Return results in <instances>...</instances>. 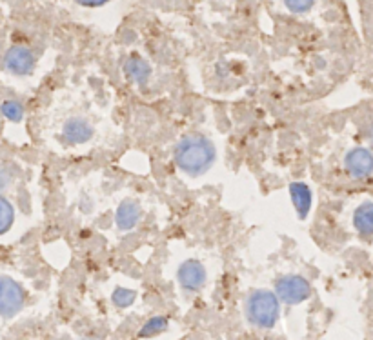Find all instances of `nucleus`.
<instances>
[{"instance_id": "obj_2", "label": "nucleus", "mask_w": 373, "mask_h": 340, "mask_svg": "<svg viewBox=\"0 0 373 340\" xmlns=\"http://www.w3.org/2000/svg\"><path fill=\"white\" fill-rule=\"evenodd\" d=\"M279 315H281V306H279V297L275 293L259 290L248 297L246 317L250 324L270 330L277 324Z\"/></svg>"}, {"instance_id": "obj_15", "label": "nucleus", "mask_w": 373, "mask_h": 340, "mask_svg": "<svg viewBox=\"0 0 373 340\" xmlns=\"http://www.w3.org/2000/svg\"><path fill=\"white\" fill-rule=\"evenodd\" d=\"M0 110H2V115L11 122H21L22 117H24V108L17 100H6L0 106Z\"/></svg>"}, {"instance_id": "obj_11", "label": "nucleus", "mask_w": 373, "mask_h": 340, "mask_svg": "<svg viewBox=\"0 0 373 340\" xmlns=\"http://www.w3.org/2000/svg\"><path fill=\"white\" fill-rule=\"evenodd\" d=\"M126 75L139 86H146L150 77H152V66L141 57L133 55L126 62Z\"/></svg>"}, {"instance_id": "obj_13", "label": "nucleus", "mask_w": 373, "mask_h": 340, "mask_svg": "<svg viewBox=\"0 0 373 340\" xmlns=\"http://www.w3.org/2000/svg\"><path fill=\"white\" fill-rule=\"evenodd\" d=\"M15 220V211L13 206L10 204V200H6L4 197L0 195V235L8 233Z\"/></svg>"}, {"instance_id": "obj_7", "label": "nucleus", "mask_w": 373, "mask_h": 340, "mask_svg": "<svg viewBox=\"0 0 373 340\" xmlns=\"http://www.w3.org/2000/svg\"><path fill=\"white\" fill-rule=\"evenodd\" d=\"M344 164L353 179H366L373 173V155L363 148H355L350 151L344 159Z\"/></svg>"}, {"instance_id": "obj_9", "label": "nucleus", "mask_w": 373, "mask_h": 340, "mask_svg": "<svg viewBox=\"0 0 373 340\" xmlns=\"http://www.w3.org/2000/svg\"><path fill=\"white\" fill-rule=\"evenodd\" d=\"M141 217H142L141 206L137 204L135 200H124V202L117 208L115 222L122 231H128L135 228L137 222L141 220Z\"/></svg>"}, {"instance_id": "obj_4", "label": "nucleus", "mask_w": 373, "mask_h": 340, "mask_svg": "<svg viewBox=\"0 0 373 340\" xmlns=\"http://www.w3.org/2000/svg\"><path fill=\"white\" fill-rule=\"evenodd\" d=\"M275 293L286 304H301L308 297L312 295V286L304 277L286 275L277 282Z\"/></svg>"}, {"instance_id": "obj_8", "label": "nucleus", "mask_w": 373, "mask_h": 340, "mask_svg": "<svg viewBox=\"0 0 373 340\" xmlns=\"http://www.w3.org/2000/svg\"><path fill=\"white\" fill-rule=\"evenodd\" d=\"M93 133V126L84 119H70L62 128V137L68 144H84L91 140Z\"/></svg>"}, {"instance_id": "obj_17", "label": "nucleus", "mask_w": 373, "mask_h": 340, "mask_svg": "<svg viewBox=\"0 0 373 340\" xmlns=\"http://www.w3.org/2000/svg\"><path fill=\"white\" fill-rule=\"evenodd\" d=\"M283 2L286 4L288 10L295 13V15H304L315 4V0H283Z\"/></svg>"}, {"instance_id": "obj_10", "label": "nucleus", "mask_w": 373, "mask_h": 340, "mask_svg": "<svg viewBox=\"0 0 373 340\" xmlns=\"http://www.w3.org/2000/svg\"><path fill=\"white\" fill-rule=\"evenodd\" d=\"M290 197H292V202L297 210L299 219H306L308 213H310V208H312V191L303 182H293L290 184Z\"/></svg>"}, {"instance_id": "obj_19", "label": "nucleus", "mask_w": 373, "mask_h": 340, "mask_svg": "<svg viewBox=\"0 0 373 340\" xmlns=\"http://www.w3.org/2000/svg\"><path fill=\"white\" fill-rule=\"evenodd\" d=\"M372 139H373V130H372Z\"/></svg>"}, {"instance_id": "obj_5", "label": "nucleus", "mask_w": 373, "mask_h": 340, "mask_svg": "<svg viewBox=\"0 0 373 340\" xmlns=\"http://www.w3.org/2000/svg\"><path fill=\"white\" fill-rule=\"evenodd\" d=\"M179 284L182 290L188 293H197L202 290V286L206 284V270L199 260L192 259L186 260L184 264L179 268Z\"/></svg>"}, {"instance_id": "obj_18", "label": "nucleus", "mask_w": 373, "mask_h": 340, "mask_svg": "<svg viewBox=\"0 0 373 340\" xmlns=\"http://www.w3.org/2000/svg\"><path fill=\"white\" fill-rule=\"evenodd\" d=\"M111 0H77V4L86 6V8H99V6H106Z\"/></svg>"}, {"instance_id": "obj_1", "label": "nucleus", "mask_w": 373, "mask_h": 340, "mask_svg": "<svg viewBox=\"0 0 373 340\" xmlns=\"http://www.w3.org/2000/svg\"><path fill=\"white\" fill-rule=\"evenodd\" d=\"M215 162V146L202 135H190L179 142L175 150V164L184 173L199 177L206 173Z\"/></svg>"}, {"instance_id": "obj_3", "label": "nucleus", "mask_w": 373, "mask_h": 340, "mask_svg": "<svg viewBox=\"0 0 373 340\" xmlns=\"http://www.w3.org/2000/svg\"><path fill=\"white\" fill-rule=\"evenodd\" d=\"M24 290L10 277L0 279V315L6 319L15 317L24 306Z\"/></svg>"}, {"instance_id": "obj_16", "label": "nucleus", "mask_w": 373, "mask_h": 340, "mask_svg": "<svg viewBox=\"0 0 373 340\" xmlns=\"http://www.w3.org/2000/svg\"><path fill=\"white\" fill-rule=\"evenodd\" d=\"M135 299H137L135 291L128 290V288H117V290L113 291V295H111L113 304H115L117 308H121V310L130 308V306L135 302Z\"/></svg>"}, {"instance_id": "obj_12", "label": "nucleus", "mask_w": 373, "mask_h": 340, "mask_svg": "<svg viewBox=\"0 0 373 340\" xmlns=\"http://www.w3.org/2000/svg\"><path fill=\"white\" fill-rule=\"evenodd\" d=\"M353 226L359 231V235L363 237H373V204L366 202V204L359 206L355 215H353Z\"/></svg>"}, {"instance_id": "obj_14", "label": "nucleus", "mask_w": 373, "mask_h": 340, "mask_svg": "<svg viewBox=\"0 0 373 340\" xmlns=\"http://www.w3.org/2000/svg\"><path fill=\"white\" fill-rule=\"evenodd\" d=\"M166 328L168 320L164 319V317H153V319L148 320L146 324H144V328L139 331V337H155L159 335V333H162Z\"/></svg>"}, {"instance_id": "obj_6", "label": "nucleus", "mask_w": 373, "mask_h": 340, "mask_svg": "<svg viewBox=\"0 0 373 340\" xmlns=\"http://www.w3.org/2000/svg\"><path fill=\"white\" fill-rule=\"evenodd\" d=\"M4 66L6 70L13 73V75H30L33 68H35V57H33V53H31L30 50L21 48V46H15V48H11V50L6 53Z\"/></svg>"}]
</instances>
